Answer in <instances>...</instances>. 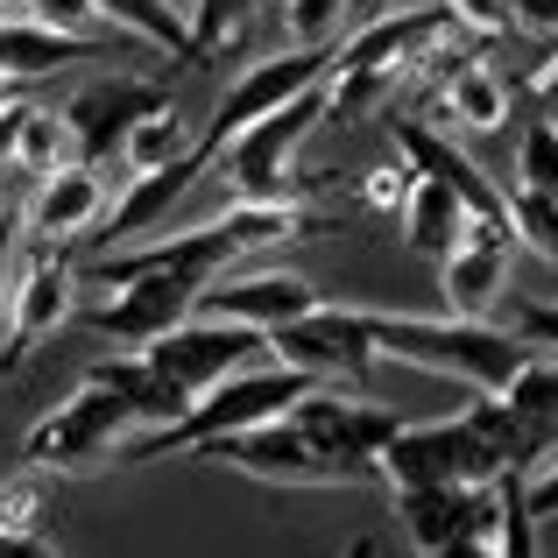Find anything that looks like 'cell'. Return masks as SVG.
Segmentation results:
<instances>
[{
	"mask_svg": "<svg viewBox=\"0 0 558 558\" xmlns=\"http://www.w3.org/2000/svg\"><path fill=\"white\" fill-rule=\"evenodd\" d=\"M318 233V213H304L298 198L283 205H227L219 219H198V227H178L163 233V241H128L113 247L107 262L93 269V283H128V276H191V283H213V276H227L233 262L262 255V247L276 241H312Z\"/></svg>",
	"mask_w": 558,
	"mask_h": 558,
	"instance_id": "6da1fadb",
	"label": "cell"
},
{
	"mask_svg": "<svg viewBox=\"0 0 558 558\" xmlns=\"http://www.w3.org/2000/svg\"><path fill=\"white\" fill-rule=\"evenodd\" d=\"M368 332H375V354L381 361H403V368H424V375H446L474 396H502L517 368L531 361V347L517 340L509 326L495 318H417V312H368Z\"/></svg>",
	"mask_w": 558,
	"mask_h": 558,
	"instance_id": "7a4b0ae2",
	"label": "cell"
},
{
	"mask_svg": "<svg viewBox=\"0 0 558 558\" xmlns=\"http://www.w3.org/2000/svg\"><path fill=\"white\" fill-rule=\"evenodd\" d=\"M312 389L298 368H283V361H255V368H241V375H227V381H213L205 396H191V410L178 424H163V432H142L135 446L121 452V466H142V460H198L205 446H219V438H233V432H247V424H269V417H283L298 396Z\"/></svg>",
	"mask_w": 558,
	"mask_h": 558,
	"instance_id": "3957f363",
	"label": "cell"
},
{
	"mask_svg": "<svg viewBox=\"0 0 558 558\" xmlns=\"http://www.w3.org/2000/svg\"><path fill=\"white\" fill-rule=\"evenodd\" d=\"M326 113H332V93H326V85H312V93H298L290 107L247 121L205 170L227 184L233 205H283V198H298V191H304L298 156H304V142L318 135Z\"/></svg>",
	"mask_w": 558,
	"mask_h": 558,
	"instance_id": "277c9868",
	"label": "cell"
},
{
	"mask_svg": "<svg viewBox=\"0 0 558 558\" xmlns=\"http://www.w3.org/2000/svg\"><path fill=\"white\" fill-rule=\"evenodd\" d=\"M135 438H142L135 410L113 389H99V381H78L57 410H43V417L28 424L22 460L43 466V474H99V466H113Z\"/></svg>",
	"mask_w": 558,
	"mask_h": 558,
	"instance_id": "5b68a950",
	"label": "cell"
},
{
	"mask_svg": "<svg viewBox=\"0 0 558 558\" xmlns=\"http://www.w3.org/2000/svg\"><path fill=\"white\" fill-rule=\"evenodd\" d=\"M502 452H495V438L481 432L474 417H432V424H396V438L381 446L375 460V481L381 488H438V481H452V488H466V481H502Z\"/></svg>",
	"mask_w": 558,
	"mask_h": 558,
	"instance_id": "8992f818",
	"label": "cell"
},
{
	"mask_svg": "<svg viewBox=\"0 0 558 558\" xmlns=\"http://www.w3.org/2000/svg\"><path fill=\"white\" fill-rule=\"evenodd\" d=\"M269 354L283 368H298L304 381H326V389H368V375L381 361L361 304H318V312H304L298 326L269 332Z\"/></svg>",
	"mask_w": 558,
	"mask_h": 558,
	"instance_id": "52a82bcc",
	"label": "cell"
},
{
	"mask_svg": "<svg viewBox=\"0 0 558 558\" xmlns=\"http://www.w3.org/2000/svg\"><path fill=\"white\" fill-rule=\"evenodd\" d=\"M198 460H219L247 481H269V488H354V474H347L290 410L269 417V424H247V432L219 438V446H205Z\"/></svg>",
	"mask_w": 558,
	"mask_h": 558,
	"instance_id": "ba28073f",
	"label": "cell"
},
{
	"mask_svg": "<svg viewBox=\"0 0 558 558\" xmlns=\"http://www.w3.org/2000/svg\"><path fill=\"white\" fill-rule=\"evenodd\" d=\"M71 298H78V269H71L64 247L28 241V255L14 262L8 276V326H0V375H14L57 326L71 318Z\"/></svg>",
	"mask_w": 558,
	"mask_h": 558,
	"instance_id": "9c48e42d",
	"label": "cell"
},
{
	"mask_svg": "<svg viewBox=\"0 0 558 558\" xmlns=\"http://www.w3.org/2000/svg\"><path fill=\"white\" fill-rule=\"evenodd\" d=\"M135 354L149 361V368L163 375L178 396H205L213 381L255 368V361L269 354V332H255V326H227V318H198V312H191L184 326H170L163 340L135 347Z\"/></svg>",
	"mask_w": 558,
	"mask_h": 558,
	"instance_id": "30bf717a",
	"label": "cell"
},
{
	"mask_svg": "<svg viewBox=\"0 0 558 558\" xmlns=\"http://www.w3.org/2000/svg\"><path fill=\"white\" fill-rule=\"evenodd\" d=\"M340 50V43H332ZM332 50H276V57H262V64H241V78L219 93V107H213V128L198 135V156L213 163L219 149H227L233 135H241L247 121H262V113H276V107H290L298 93H312V85H326L332 78Z\"/></svg>",
	"mask_w": 558,
	"mask_h": 558,
	"instance_id": "8fae6325",
	"label": "cell"
},
{
	"mask_svg": "<svg viewBox=\"0 0 558 558\" xmlns=\"http://www.w3.org/2000/svg\"><path fill=\"white\" fill-rule=\"evenodd\" d=\"M290 417H298L304 432H312L354 481H375L381 446H389L396 424H403L389 403H375L368 389H326V381H312V389L290 403Z\"/></svg>",
	"mask_w": 558,
	"mask_h": 558,
	"instance_id": "7c38bea8",
	"label": "cell"
},
{
	"mask_svg": "<svg viewBox=\"0 0 558 558\" xmlns=\"http://www.w3.org/2000/svg\"><path fill=\"white\" fill-rule=\"evenodd\" d=\"M509 262H517V227L509 219L466 213L460 241L438 255V290H446L452 318H495L509 298Z\"/></svg>",
	"mask_w": 558,
	"mask_h": 558,
	"instance_id": "4fadbf2b",
	"label": "cell"
},
{
	"mask_svg": "<svg viewBox=\"0 0 558 558\" xmlns=\"http://www.w3.org/2000/svg\"><path fill=\"white\" fill-rule=\"evenodd\" d=\"M502 502H509V474L502 481H438V488H396V517H403V537L424 551L452 545V537H502Z\"/></svg>",
	"mask_w": 558,
	"mask_h": 558,
	"instance_id": "5bb4252c",
	"label": "cell"
},
{
	"mask_svg": "<svg viewBox=\"0 0 558 558\" xmlns=\"http://www.w3.org/2000/svg\"><path fill=\"white\" fill-rule=\"evenodd\" d=\"M318 283L298 269H247V276H213L198 290L191 312L198 318H227V326H255V332H283L298 326L304 312H318Z\"/></svg>",
	"mask_w": 558,
	"mask_h": 558,
	"instance_id": "9a60e30c",
	"label": "cell"
},
{
	"mask_svg": "<svg viewBox=\"0 0 558 558\" xmlns=\"http://www.w3.org/2000/svg\"><path fill=\"white\" fill-rule=\"evenodd\" d=\"M198 290L205 283H191V276H128V283H113L107 304H93V332L113 347H149L170 326H184Z\"/></svg>",
	"mask_w": 558,
	"mask_h": 558,
	"instance_id": "2e32d148",
	"label": "cell"
},
{
	"mask_svg": "<svg viewBox=\"0 0 558 558\" xmlns=\"http://www.w3.org/2000/svg\"><path fill=\"white\" fill-rule=\"evenodd\" d=\"M149 107H163V85L135 78V71H107V78L78 85V93L64 99V121H71V135H78L85 163H107V156L128 142V128H135Z\"/></svg>",
	"mask_w": 558,
	"mask_h": 558,
	"instance_id": "e0dca14e",
	"label": "cell"
},
{
	"mask_svg": "<svg viewBox=\"0 0 558 558\" xmlns=\"http://www.w3.org/2000/svg\"><path fill=\"white\" fill-rule=\"evenodd\" d=\"M99 219H107V178H99V163H85V156L64 163V170H50V178H36V191H28V205H22L28 241H50V247L93 233Z\"/></svg>",
	"mask_w": 558,
	"mask_h": 558,
	"instance_id": "ac0fdd59",
	"label": "cell"
},
{
	"mask_svg": "<svg viewBox=\"0 0 558 558\" xmlns=\"http://www.w3.org/2000/svg\"><path fill=\"white\" fill-rule=\"evenodd\" d=\"M389 135H396V156H403L410 170H424V178H438V184H452V191H460V198H466V213H481V219H509V191L481 178V163H474L466 149H452V135H446V128H424V121H389Z\"/></svg>",
	"mask_w": 558,
	"mask_h": 558,
	"instance_id": "d6986e66",
	"label": "cell"
},
{
	"mask_svg": "<svg viewBox=\"0 0 558 558\" xmlns=\"http://www.w3.org/2000/svg\"><path fill=\"white\" fill-rule=\"evenodd\" d=\"M93 57H107L99 36H64V28H43L28 14H0V78H43V71L93 64Z\"/></svg>",
	"mask_w": 558,
	"mask_h": 558,
	"instance_id": "ffe728a7",
	"label": "cell"
},
{
	"mask_svg": "<svg viewBox=\"0 0 558 558\" xmlns=\"http://www.w3.org/2000/svg\"><path fill=\"white\" fill-rule=\"evenodd\" d=\"M205 170V156L191 149V156H178V163H163V170H142V178H128V191H121V205L107 213V241L113 247H128V241H142V233H156L170 219V205L184 198V184Z\"/></svg>",
	"mask_w": 558,
	"mask_h": 558,
	"instance_id": "44dd1931",
	"label": "cell"
},
{
	"mask_svg": "<svg viewBox=\"0 0 558 558\" xmlns=\"http://www.w3.org/2000/svg\"><path fill=\"white\" fill-rule=\"evenodd\" d=\"M85 381H99V389H113L128 410L142 417V432H163V424H178L191 410V396H178L163 375L149 368V361L135 354V347H121V354H99L93 368H85Z\"/></svg>",
	"mask_w": 558,
	"mask_h": 558,
	"instance_id": "7402d4cb",
	"label": "cell"
},
{
	"mask_svg": "<svg viewBox=\"0 0 558 558\" xmlns=\"http://www.w3.org/2000/svg\"><path fill=\"white\" fill-rule=\"evenodd\" d=\"M438 113L466 135H488L509 121V85L488 71V57H460V64L438 78Z\"/></svg>",
	"mask_w": 558,
	"mask_h": 558,
	"instance_id": "603a6c76",
	"label": "cell"
},
{
	"mask_svg": "<svg viewBox=\"0 0 558 558\" xmlns=\"http://www.w3.org/2000/svg\"><path fill=\"white\" fill-rule=\"evenodd\" d=\"M460 227H466V198L452 184H438V178H410V191H403V241L417 247L424 262H438L452 241H460Z\"/></svg>",
	"mask_w": 558,
	"mask_h": 558,
	"instance_id": "cb8c5ba5",
	"label": "cell"
},
{
	"mask_svg": "<svg viewBox=\"0 0 558 558\" xmlns=\"http://www.w3.org/2000/svg\"><path fill=\"white\" fill-rule=\"evenodd\" d=\"M99 22H107L113 36H135V43H149V50H163L170 64H191V28L170 0H99Z\"/></svg>",
	"mask_w": 558,
	"mask_h": 558,
	"instance_id": "d4e9b609",
	"label": "cell"
},
{
	"mask_svg": "<svg viewBox=\"0 0 558 558\" xmlns=\"http://www.w3.org/2000/svg\"><path fill=\"white\" fill-rule=\"evenodd\" d=\"M269 0H191L184 28H191V71L213 64V57H233L247 43V28L262 22Z\"/></svg>",
	"mask_w": 558,
	"mask_h": 558,
	"instance_id": "484cf974",
	"label": "cell"
},
{
	"mask_svg": "<svg viewBox=\"0 0 558 558\" xmlns=\"http://www.w3.org/2000/svg\"><path fill=\"white\" fill-rule=\"evenodd\" d=\"M191 149H198L191 121H184V113L163 99V107H149L135 128H128V142H121V163L142 178V170H163V163H178V156H191Z\"/></svg>",
	"mask_w": 558,
	"mask_h": 558,
	"instance_id": "4316f807",
	"label": "cell"
},
{
	"mask_svg": "<svg viewBox=\"0 0 558 558\" xmlns=\"http://www.w3.org/2000/svg\"><path fill=\"white\" fill-rule=\"evenodd\" d=\"M64 163H78V135H71V121L50 113V107H28L22 135H14V170H22V178H50V170H64Z\"/></svg>",
	"mask_w": 558,
	"mask_h": 558,
	"instance_id": "83f0119b",
	"label": "cell"
},
{
	"mask_svg": "<svg viewBox=\"0 0 558 558\" xmlns=\"http://www.w3.org/2000/svg\"><path fill=\"white\" fill-rule=\"evenodd\" d=\"M354 14V0H283V43L290 50H332Z\"/></svg>",
	"mask_w": 558,
	"mask_h": 558,
	"instance_id": "f1b7e54d",
	"label": "cell"
},
{
	"mask_svg": "<svg viewBox=\"0 0 558 558\" xmlns=\"http://www.w3.org/2000/svg\"><path fill=\"white\" fill-rule=\"evenodd\" d=\"M50 517H57V502H50V481H43V466L0 481V531H50Z\"/></svg>",
	"mask_w": 558,
	"mask_h": 558,
	"instance_id": "f546056e",
	"label": "cell"
},
{
	"mask_svg": "<svg viewBox=\"0 0 558 558\" xmlns=\"http://www.w3.org/2000/svg\"><path fill=\"white\" fill-rule=\"evenodd\" d=\"M509 227H517V241H531L537 255L558 269V198H551V191L509 184Z\"/></svg>",
	"mask_w": 558,
	"mask_h": 558,
	"instance_id": "4dcf8cb0",
	"label": "cell"
},
{
	"mask_svg": "<svg viewBox=\"0 0 558 558\" xmlns=\"http://www.w3.org/2000/svg\"><path fill=\"white\" fill-rule=\"evenodd\" d=\"M517 184L523 191H551V198H558V121H531V128H523Z\"/></svg>",
	"mask_w": 558,
	"mask_h": 558,
	"instance_id": "1f68e13d",
	"label": "cell"
},
{
	"mask_svg": "<svg viewBox=\"0 0 558 558\" xmlns=\"http://www.w3.org/2000/svg\"><path fill=\"white\" fill-rule=\"evenodd\" d=\"M502 403L531 410V417H558V354H531L517 368V381L502 389Z\"/></svg>",
	"mask_w": 558,
	"mask_h": 558,
	"instance_id": "d6a6232c",
	"label": "cell"
},
{
	"mask_svg": "<svg viewBox=\"0 0 558 558\" xmlns=\"http://www.w3.org/2000/svg\"><path fill=\"white\" fill-rule=\"evenodd\" d=\"M502 326L517 332L531 354H558V304H545V298H502Z\"/></svg>",
	"mask_w": 558,
	"mask_h": 558,
	"instance_id": "836d02e7",
	"label": "cell"
},
{
	"mask_svg": "<svg viewBox=\"0 0 558 558\" xmlns=\"http://www.w3.org/2000/svg\"><path fill=\"white\" fill-rule=\"evenodd\" d=\"M14 14H28V22L43 28H64V36H99V0H14Z\"/></svg>",
	"mask_w": 558,
	"mask_h": 558,
	"instance_id": "e575fe53",
	"label": "cell"
},
{
	"mask_svg": "<svg viewBox=\"0 0 558 558\" xmlns=\"http://www.w3.org/2000/svg\"><path fill=\"white\" fill-rule=\"evenodd\" d=\"M410 178H417V170H410L403 156H396V163H381V170H368V178H361V205H368V213H403Z\"/></svg>",
	"mask_w": 558,
	"mask_h": 558,
	"instance_id": "d590c367",
	"label": "cell"
},
{
	"mask_svg": "<svg viewBox=\"0 0 558 558\" xmlns=\"http://www.w3.org/2000/svg\"><path fill=\"white\" fill-rule=\"evenodd\" d=\"M523 502H531V517L537 523H551L558 517V452L545 466H531V474H523Z\"/></svg>",
	"mask_w": 558,
	"mask_h": 558,
	"instance_id": "8d00e7d4",
	"label": "cell"
},
{
	"mask_svg": "<svg viewBox=\"0 0 558 558\" xmlns=\"http://www.w3.org/2000/svg\"><path fill=\"white\" fill-rule=\"evenodd\" d=\"M0 558H64L50 531H0Z\"/></svg>",
	"mask_w": 558,
	"mask_h": 558,
	"instance_id": "74e56055",
	"label": "cell"
},
{
	"mask_svg": "<svg viewBox=\"0 0 558 558\" xmlns=\"http://www.w3.org/2000/svg\"><path fill=\"white\" fill-rule=\"evenodd\" d=\"M22 113H28V99H8V107H0V170H14V135H22Z\"/></svg>",
	"mask_w": 558,
	"mask_h": 558,
	"instance_id": "f35d334b",
	"label": "cell"
},
{
	"mask_svg": "<svg viewBox=\"0 0 558 558\" xmlns=\"http://www.w3.org/2000/svg\"><path fill=\"white\" fill-rule=\"evenodd\" d=\"M424 558H495V545H488V537H452V545H438Z\"/></svg>",
	"mask_w": 558,
	"mask_h": 558,
	"instance_id": "ab89813d",
	"label": "cell"
},
{
	"mask_svg": "<svg viewBox=\"0 0 558 558\" xmlns=\"http://www.w3.org/2000/svg\"><path fill=\"white\" fill-rule=\"evenodd\" d=\"M8 276H14V227L0 233V326H8Z\"/></svg>",
	"mask_w": 558,
	"mask_h": 558,
	"instance_id": "60d3db41",
	"label": "cell"
},
{
	"mask_svg": "<svg viewBox=\"0 0 558 558\" xmlns=\"http://www.w3.org/2000/svg\"><path fill=\"white\" fill-rule=\"evenodd\" d=\"M14 219H22V213H14V198H8V184H0V233H8V227H14Z\"/></svg>",
	"mask_w": 558,
	"mask_h": 558,
	"instance_id": "b9f144b4",
	"label": "cell"
},
{
	"mask_svg": "<svg viewBox=\"0 0 558 558\" xmlns=\"http://www.w3.org/2000/svg\"><path fill=\"white\" fill-rule=\"evenodd\" d=\"M8 99H14V78H0V107H8Z\"/></svg>",
	"mask_w": 558,
	"mask_h": 558,
	"instance_id": "7bdbcfd3",
	"label": "cell"
},
{
	"mask_svg": "<svg viewBox=\"0 0 558 558\" xmlns=\"http://www.w3.org/2000/svg\"><path fill=\"white\" fill-rule=\"evenodd\" d=\"M0 8H14V0H0Z\"/></svg>",
	"mask_w": 558,
	"mask_h": 558,
	"instance_id": "ee69618b",
	"label": "cell"
}]
</instances>
